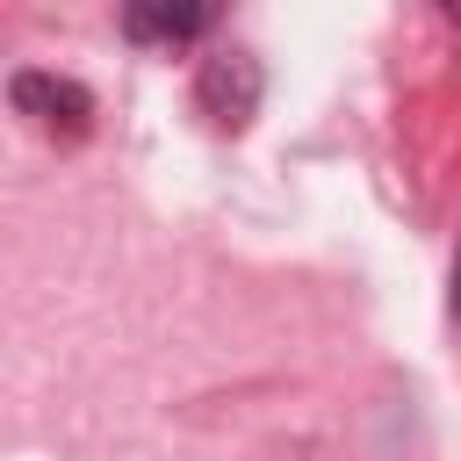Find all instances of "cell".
Instances as JSON below:
<instances>
[{"label": "cell", "instance_id": "cell-1", "mask_svg": "<svg viewBox=\"0 0 461 461\" xmlns=\"http://www.w3.org/2000/svg\"><path fill=\"white\" fill-rule=\"evenodd\" d=\"M259 101H267V65H259L252 50L223 43V50H209V58L194 65V108H202L209 130H223V137L252 130Z\"/></svg>", "mask_w": 461, "mask_h": 461}, {"label": "cell", "instance_id": "cell-2", "mask_svg": "<svg viewBox=\"0 0 461 461\" xmlns=\"http://www.w3.org/2000/svg\"><path fill=\"white\" fill-rule=\"evenodd\" d=\"M7 101H14V115H22L36 137H50V144H79V137L94 130V94H86L79 79H65V72L22 65V72L7 79Z\"/></svg>", "mask_w": 461, "mask_h": 461}, {"label": "cell", "instance_id": "cell-3", "mask_svg": "<svg viewBox=\"0 0 461 461\" xmlns=\"http://www.w3.org/2000/svg\"><path fill=\"white\" fill-rule=\"evenodd\" d=\"M115 14H122V36H130V43L180 50V43H194V36L216 29L223 0H115Z\"/></svg>", "mask_w": 461, "mask_h": 461}, {"label": "cell", "instance_id": "cell-4", "mask_svg": "<svg viewBox=\"0 0 461 461\" xmlns=\"http://www.w3.org/2000/svg\"><path fill=\"white\" fill-rule=\"evenodd\" d=\"M454 324H461V245H454Z\"/></svg>", "mask_w": 461, "mask_h": 461}, {"label": "cell", "instance_id": "cell-5", "mask_svg": "<svg viewBox=\"0 0 461 461\" xmlns=\"http://www.w3.org/2000/svg\"><path fill=\"white\" fill-rule=\"evenodd\" d=\"M439 14H447V22H461V0H439Z\"/></svg>", "mask_w": 461, "mask_h": 461}]
</instances>
